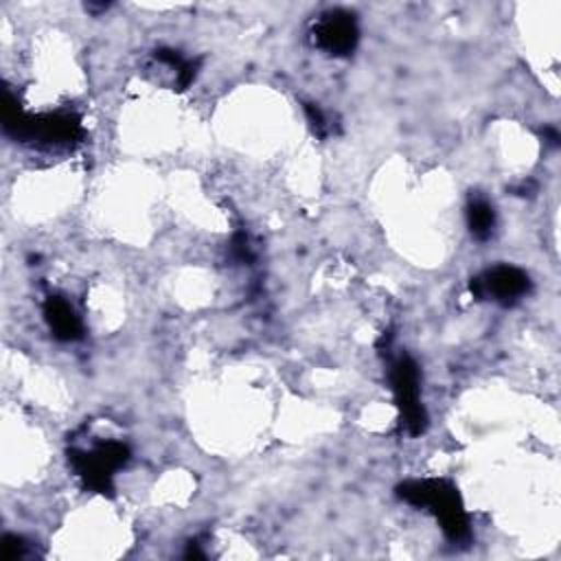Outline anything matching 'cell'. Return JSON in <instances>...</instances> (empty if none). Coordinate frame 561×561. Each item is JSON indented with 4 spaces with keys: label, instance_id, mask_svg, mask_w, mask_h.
<instances>
[{
    "label": "cell",
    "instance_id": "7a4b0ae2",
    "mask_svg": "<svg viewBox=\"0 0 561 561\" xmlns=\"http://www.w3.org/2000/svg\"><path fill=\"white\" fill-rule=\"evenodd\" d=\"M70 460L90 489L105 493L112 491L114 471L127 460V447L118 440H105L83 451H70Z\"/></svg>",
    "mask_w": 561,
    "mask_h": 561
},
{
    "label": "cell",
    "instance_id": "52a82bcc",
    "mask_svg": "<svg viewBox=\"0 0 561 561\" xmlns=\"http://www.w3.org/2000/svg\"><path fill=\"white\" fill-rule=\"evenodd\" d=\"M467 221H469V230L476 239H480V241L489 239L493 228H495L493 206L484 197L473 195L469 199V206H467Z\"/></svg>",
    "mask_w": 561,
    "mask_h": 561
},
{
    "label": "cell",
    "instance_id": "ba28073f",
    "mask_svg": "<svg viewBox=\"0 0 561 561\" xmlns=\"http://www.w3.org/2000/svg\"><path fill=\"white\" fill-rule=\"evenodd\" d=\"M305 112H307V118H309V125L313 127V131H316L320 138H324V136L329 134V121L324 118V114L320 112V107L307 103V105H305Z\"/></svg>",
    "mask_w": 561,
    "mask_h": 561
},
{
    "label": "cell",
    "instance_id": "277c9868",
    "mask_svg": "<svg viewBox=\"0 0 561 561\" xmlns=\"http://www.w3.org/2000/svg\"><path fill=\"white\" fill-rule=\"evenodd\" d=\"M528 289V274L513 265H497L471 280V291L476 298H491L502 305H513L515 300L524 298Z\"/></svg>",
    "mask_w": 561,
    "mask_h": 561
},
{
    "label": "cell",
    "instance_id": "6da1fadb",
    "mask_svg": "<svg viewBox=\"0 0 561 561\" xmlns=\"http://www.w3.org/2000/svg\"><path fill=\"white\" fill-rule=\"evenodd\" d=\"M399 495L408 504L430 508L451 541H460L469 535V522L460 497L445 480H412L399 486Z\"/></svg>",
    "mask_w": 561,
    "mask_h": 561
},
{
    "label": "cell",
    "instance_id": "5b68a950",
    "mask_svg": "<svg viewBox=\"0 0 561 561\" xmlns=\"http://www.w3.org/2000/svg\"><path fill=\"white\" fill-rule=\"evenodd\" d=\"M357 22L346 11H329L320 15L313 28L316 44L331 55H348L357 44Z\"/></svg>",
    "mask_w": 561,
    "mask_h": 561
},
{
    "label": "cell",
    "instance_id": "3957f363",
    "mask_svg": "<svg viewBox=\"0 0 561 561\" xmlns=\"http://www.w3.org/2000/svg\"><path fill=\"white\" fill-rule=\"evenodd\" d=\"M390 383L394 390L397 405L401 408L403 423L412 436L425 430V410L419 399V370L408 355H399L390 364Z\"/></svg>",
    "mask_w": 561,
    "mask_h": 561
},
{
    "label": "cell",
    "instance_id": "8992f818",
    "mask_svg": "<svg viewBox=\"0 0 561 561\" xmlns=\"http://www.w3.org/2000/svg\"><path fill=\"white\" fill-rule=\"evenodd\" d=\"M44 318L57 340L72 342L83 335V327L75 309L59 296H50L44 305Z\"/></svg>",
    "mask_w": 561,
    "mask_h": 561
}]
</instances>
